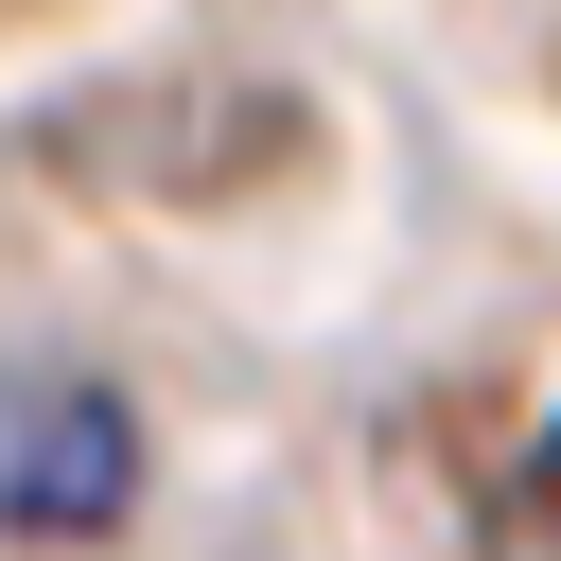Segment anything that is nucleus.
Here are the masks:
<instances>
[{
	"mask_svg": "<svg viewBox=\"0 0 561 561\" xmlns=\"http://www.w3.org/2000/svg\"><path fill=\"white\" fill-rule=\"evenodd\" d=\"M140 508V403L105 368H0V543H105Z\"/></svg>",
	"mask_w": 561,
	"mask_h": 561,
	"instance_id": "nucleus-1",
	"label": "nucleus"
},
{
	"mask_svg": "<svg viewBox=\"0 0 561 561\" xmlns=\"http://www.w3.org/2000/svg\"><path fill=\"white\" fill-rule=\"evenodd\" d=\"M491 561H561V421L491 473Z\"/></svg>",
	"mask_w": 561,
	"mask_h": 561,
	"instance_id": "nucleus-2",
	"label": "nucleus"
}]
</instances>
